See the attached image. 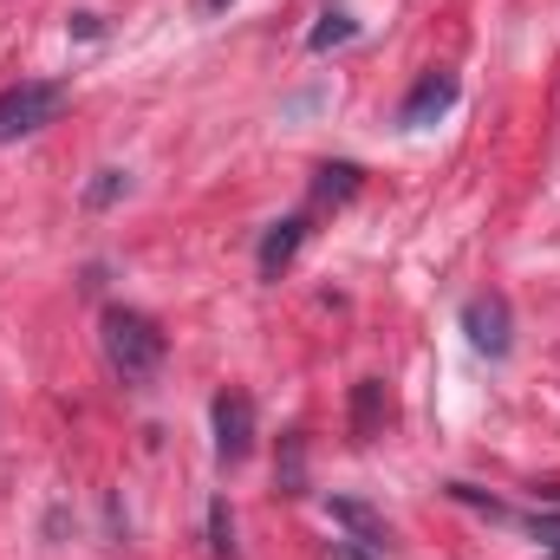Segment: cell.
Instances as JSON below:
<instances>
[{
  "label": "cell",
  "mask_w": 560,
  "mask_h": 560,
  "mask_svg": "<svg viewBox=\"0 0 560 560\" xmlns=\"http://www.w3.org/2000/svg\"><path fill=\"white\" fill-rule=\"evenodd\" d=\"M105 359H112V372H118L125 385H150L156 365H163V332H156V319H143L131 306H112V313H105Z\"/></svg>",
  "instance_id": "obj_1"
},
{
  "label": "cell",
  "mask_w": 560,
  "mask_h": 560,
  "mask_svg": "<svg viewBox=\"0 0 560 560\" xmlns=\"http://www.w3.org/2000/svg\"><path fill=\"white\" fill-rule=\"evenodd\" d=\"M59 112H66V85H52V79H26V85L0 92V143L33 138V131L52 125Z\"/></svg>",
  "instance_id": "obj_2"
},
{
  "label": "cell",
  "mask_w": 560,
  "mask_h": 560,
  "mask_svg": "<svg viewBox=\"0 0 560 560\" xmlns=\"http://www.w3.org/2000/svg\"><path fill=\"white\" fill-rule=\"evenodd\" d=\"M209 418H215V456L222 463H242L255 450V398L248 392H222Z\"/></svg>",
  "instance_id": "obj_3"
},
{
  "label": "cell",
  "mask_w": 560,
  "mask_h": 560,
  "mask_svg": "<svg viewBox=\"0 0 560 560\" xmlns=\"http://www.w3.org/2000/svg\"><path fill=\"white\" fill-rule=\"evenodd\" d=\"M463 332H469L476 352L502 359V352L515 346V332H509V300H502V293H476V300L463 306Z\"/></svg>",
  "instance_id": "obj_4"
},
{
  "label": "cell",
  "mask_w": 560,
  "mask_h": 560,
  "mask_svg": "<svg viewBox=\"0 0 560 560\" xmlns=\"http://www.w3.org/2000/svg\"><path fill=\"white\" fill-rule=\"evenodd\" d=\"M456 92H463V85H456V72H423L418 92H411V98H405V112H398V125H411V131H418V125H436V118L456 105Z\"/></svg>",
  "instance_id": "obj_5"
},
{
  "label": "cell",
  "mask_w": 560,
  "mask_h": 560,
  "mask_svg": "<svg viewBox=\"0 0 560 560\" xmlns=\"http://www.w3.org/2000/svg\"><path fill=\"white\" fill-rule=\"evenodd\" d=\"M392 418V398H385V385L378 378H359L352 385V443H372L378 430Z\"/></svg>",
  "instance_id": "obj_6"
},
{
  "label": "cell",
  "mask_w": 560,
  "mask_h": 560,
  "mask_svg": "<svg viewBox=\"0 0 560 560\" xmlns=\"http://www.w3.org/2000/svg\"><path fill=\"white\" fill-rule=\"evenodd\" d=\"M300 242H306V222H300V215H287V222H275V229L261 235V275L275 280L280 268H287V261L300 255Z\"/></svg>",
  "instance_id": "obj_7"
},
{
  "label": "cell",
  "mask_w": 560,
  "mask_h": 560,
  "mask_svg": "<svg viewBox=\"0 0 560 560\" xmlns=\"http://www.w3.org/2000/svg\"><path fill=\"white\" fill-rule=\"evenodd\" d=\"M332 522H346V528L359 535V548H385V522H378L365 502H346V495H332Z\"/></svg>",
  "instance_id": "obj_8"
},
{
  "label": "cell",
  "mask_w": 560,
  "mask_h": 560,
  "mask_svg": "<svg viewBox=\"0 0 560 560\" xmlns=\"http://www.w3.org/2000/svg\"><path fill=\"white\" fill-rule=\"evenodd\" d=\"M313 196H319V202H346V196H359V163H319Z\"/></svg>",
  "instance_id": "obj_9"
},
{
  "label": "cell",
  "mask_w": 560,
  "mask_h": 560,
  "mask_svg": "<svg viewBox=\"0 0 560 560\" xmlns=\"http://www.w3.org/2000/svg\"><path fill=\"white\" fill-rule=\"evenodd\" d=\"M275 476H280V495H306V443H300V430H287V450H280Z\"/></svg>",
  "instance_id": "obj_10"
},
{
  "label": "cell",
  "mask_w": 560,
  "mask_h": 560,
  "mask_svg": "<svg viewBox=\"0 0 560 560\" xmlns=\"http://www.w3.org/2000/svg\"><path fill=\"white\" fill-rule=\"evenodd\" d=\"M209 548H215V560H235V515H229V502H209Z\"/></svg>",
  "instance_id": "obj_11"
},
{
  "label": "cell",
  "mask_w": 560,
  "mask_h": 560,
  "mask_svg": "<svg viewBox=\"0 0 560 560\" xmlns=\"http://www.w3.org/2000/svg\"><path fill=\"white\" fill-rule=\"evenodd\" d=\"M339 39H352V20H346V13H326V20L313 26V52H326V46H339Z\"/></svg>",
  "instance_id": "obj_12"
},
{
  "label": "cell",
  "mask_w": 560,
  "mask_h": 560,
  "mask_svg": "<svg viewBox=\"0 0 560 560\" xmlns=\"http://www.w3.org/2000/svg\"><path fill=\"white\" fill-rule=\"evenodd\" d=\"M118 189H125V170H98V183H92V202L105 209V202H112Z\"/></svg>",
  "instance_id": "obj_13"
},
{
  "label": "cell",
  "mask_w": 560,
  "mask_h": 560,
  "mask_svg": "<svg viewBox=\"0 0 560 560\" xmlns=\"http://www.w3.org/2000/svg\"><path fill=\"white\" fill-rule=\"evenodd\" d=\"M528 528H535V541H548V555H560V515H535Z\"/></svg>",
  "instance_id": "obj_14"
},
{
  "label": "cell",
  "mask_w": 560,
  "mask_h": 560,
  "mask_svg": "<svg viewBox=\"0 0 560 560\" xmlns=\"http://www.w3.org/2000/svg\"><path fill=\"white\" fill-rule=\"evenodd\" d=\"M209 7H222V0H209Z\"/></svg>",
  "instance_id": "obj_15"
},
{
  "label": "cell",
  "mask_w": 560,
  "mask_h": 560,
  "mask_svg": "<svg viewBox=\"0 0 560 560\" xmlns=\"http://www.w3.org/2000/svg\"><path fill=\"white\" fill-rule=\"evenodd\" d=\"M555 560H560V555H555Z\"/></svg>",
  "instance_id": "obj_16"
}]
</instances>
